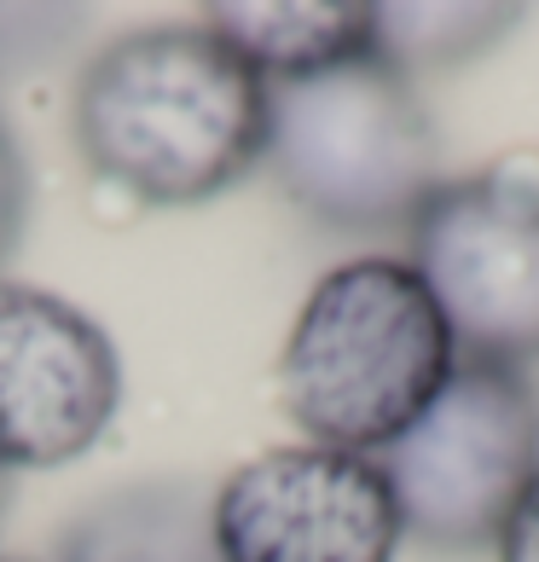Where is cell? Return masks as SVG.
<instances>
[{"label": "cell", "mask_w": 539, "mask_h": 562, "mask_svg": "<svg viewBox=\"0 0 539 562\" xmlns=\"http://www.w3.org/2000/svg\"><path fill=\"white\" fill-rule=\"evenodd\" d=\"M81 162L151 210L210 203L267 151V81L203 24L105 41L76 81Z\"/></svg>", "instance_id": "obj_1"}, {"label": "cell", "mask_w": 539, "mask_h": 562, "mask_svg": "<svg viewBox=\"0 0 539 562\" xmlns=\"http://www.w3.org/2000/svg\"><path fill=\"white\" fill-rule=\"evenodd\" d=\"M459 371L447 314L412 261H343L307 290L284 337L279 394L314 447L383 452Z\"/></svg>", "instance_id": "obj_2"}, {"label": "cell", "mask_w": 539, "mask_h": 562, "mask_svg": "<svg viewBox=\"0 0 539 562\" xmlns=\"http://www.w3.org/2000/svg\"><path fill=\"white\" fill-rule=\"evenodd\" d=\"M261 162L302 215L337 233L412 226L441 186L424 99L378 58L273 81Z\"/></svg>", "instance_id": "obj_3"}, {"label": "cell", "mask_w": 539, "mask_h": 562, "mask_svg": "<svg viewBox=\"0 0 539 562\" xmlns=\"http://www.w3.org/2000/svg\"><path fill=\"white\" fill-rule=\"evenodd\" d=\"M378 464L412 539L435 551H487L539 482V401L523 371L459 360Z\"/></svg>", "instance_id": "obj_4"}, {"label": "cell", "mask_w": 539, "mask_h": 562, "mask_svg": "<svg viewBox=\"0 0 539 562\" xmlns=\"http://www.w3.org/2000/svg\"><path fill=\"white\" fill-rule=\"evenodd\" d=\"M406 233V261L447 314L459 360L510 371L539 360V180L510 169L441 180Z\"/></svg>", "instance_id": "obj_5"}, {"label": "cell", "mask_w": 539, "mask_h": 562, "mask_svg": "<svg viewBox=\"0 0 539 562\" xmlns=\"http://www.w3.org/2000/svg\"><path fill=\"white\" fill-rule=\"evenodd\" d=\"M221 562H395L401 505L366 452L273 447L210 493Z\"/></svg>", "instance_id": "obj_6"}, {"label": "cell", "mask_w": 539, "mask_h": 562, "mask_svg": "<svg viewBox=\"0 0 539 562\" xmlns=\"http://www.w3.org/2000/svg\"><path fill=\"white\" fill-rule=\"evenodd\" d=\"M122 360L93 314L0 279V470L70 464L111 429Z\"/></svg>", "instance_id": "obj_7"}, {"label": "cell", "mask_w": 539, "mask_h": 562, "mask_svg": "<svg viewBox=\"0 0 539 562\" xmlns=\"http://www.w3.org/2000/svg\"><path fill=\"white\" fill-rule=\"evenodd\" d=\"M203 30L267 88L371 58V7L360 0H215Z\"/></svg>", "instance_id": "obj_8"}, {"label": "cell", "mask_w": 539, "mask_h": 562, "mask_svg": "<svg viewBox=\"0 0 539 562\" xmlns=\"http://www.w3.org/2000/svg\"><path fill=\"white\" fill-rule=\"evenodd\" d=\"M53 562H221L210 493L180 475L116 487L58 533Z\"/></svg>", "instance_id": "obj_9"}, {"label": "cell", "mask_w": 539, "mask_h": 562, "mask_svg": "<svg viewBox=\"0 0 539 562\" xmlns=\"http://www.w3.org/2000/svg\"><path fill=\"white\" fill-rule=\"evenodd\" d=\"M510 24L516 7L505 0L499 7L493 0H395V7H371V58L412 81L487 53Z\"/></svg>", "instance_id": "obj_10"}, {"label": "cell", "mask_w": 539, "mask_h": 562, "mask_svg": "<svg viewBox=\"0 0 539 562\" xmlns=\"http://www.w3.org/2000/svg\"><path fill=\"white\" fill-rule=\"evenodd\" d=\"M76 12H53V7H0V76L18 81L35 70L41 58H58V47L76 35Z\"/></svg>", "instance_id": "obj_11"}, {"label": "cell", "mask_w": 539, "mask_h": 562, "mask_svg": "<svg viewBox=\"0 0 539 562\" xmlns=\"http://www.w3.org/2000/svg\"><path fill=\"white\" fill-rule=\"evenodd\" d=\"M24 233H30V162L12 122L0 116V267L18 256Z\"/></svg>", "instance_id": "obj_12"}, {"label": "cell", "mask_w": 539, "mask_h": 562, "mask_svg": "<svg viewBox=\"0 0 539 562\" xmlns=\"http://www.w3.org/2000/svg\"><path fill=\"white\" fill-rule=\"evenodd\" d=\"M499 562H539V482L523 493V505L499 533Z\"/></svg>", "instance_id": "obj_13"}, {"label": "cell", "mask_w": 539, "mask_h": 562, "mask_svg": "<svg viewBox=\"0 0 539 562\" xmlns=\"http://www.w3.org/2000/svg\"><path fill=\"white\" fill-rule=\"evenodd\" d=\"M12 510V470H0V516Z\"/></svg>", "instance_id": "obj_14"}, {"label": "cell", "mask_w": 539, "mask_h": 562, "mask_svg": "<svg viewBox=\"0 0 539 562\" xmlns=\"http://www.w3.org/2000/svg\"><path fill=\"white\" fill-rule=\"evenodd\" d=\"M0 562H7V557H0Z\"/></svg>", "instance_id": "obj_15"}]
</instances>
